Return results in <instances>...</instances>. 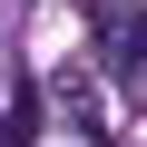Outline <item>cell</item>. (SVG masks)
<instances>
[{
  "label": "cell",
  "instance_id": "cell-1",
  "mask_svg": "<svg viewBox=\"0 0 147 147\" xmlns=\"http://www.w3.org/2000/svg\"><path fill=\"white\" fill-rule=\"evenodd\" d=\"M108 49H118V69L147 88V10H108Z\"/></svg>",
  "mask_w": 147,
  "mask_h": 147
}]
</instances>
